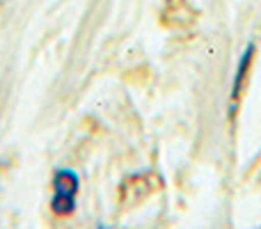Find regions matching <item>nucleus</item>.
<instances>
[{"instance_id":"obj_1","label":"nucleus","mask_w":261,"mask_h":229,"mask_svg":"<svg viewBox=\"0 0 261 229\" xmlns=\"http://www.w3.org/2000/svg\"><path fill=\"white\" fill-rule=\"evenodd\" d=\"M53 211L55 213H71L73 204H76V193H78V176L69 170H60L53 181Z\"/></svg>"}]
</instances>
